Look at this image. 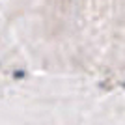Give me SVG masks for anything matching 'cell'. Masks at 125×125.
I'll return each instance as SVG.
<instances>
[{
	"label": "cell",
	"mask_w": 125,
	"mask_h": 125,
	"mask_svg": "<svg viewBox=\"0 0 125 125\" xmlns=\"http://www.w3.org/2000/svg\"><path fill=\"white\" fill-rule=\"evenodd\" d=\"M26 71H13V78H24Z\"/></svg>",
	"instance_id": "1"
},
{
	"label": "cell",
	"mask_w": 125,
	"mask_h": 125,
	"mask_svg": "<svg viewBox=\"0 0 125 125\" xmlns=\"http://www.w3.org/2000/svg\"><path fill=\"white\" fill-rule=\"evenodd\" d=\"M123 86H125V84H123Z\"/></svg>",
	"instance_id": "2"
}]
</instances>
